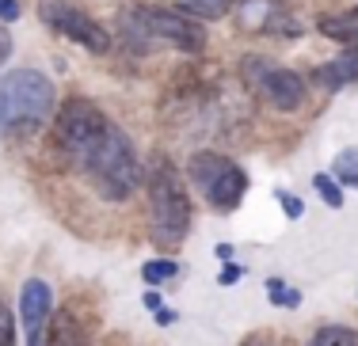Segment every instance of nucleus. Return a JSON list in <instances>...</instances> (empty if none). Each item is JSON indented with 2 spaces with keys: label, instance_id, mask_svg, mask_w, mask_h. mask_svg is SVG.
<instances>
[{
  "label": "nucleus",
  "instance_id": "nucleus-1",
  "mask_svg": "<svg viewBox=\"0 0 358 346\" xmlns=\"http://www.w3.org/2000/svg\"><path fill=\"white\" fill-rule=\"evenodd\" d=\"M191 194L179 183L172 160L157 156L149 164V236L157 248H179L191 232Z\"/></svg>",
  "mask_w": 358,
  "mask_h": 346
},
{
  "label": "nucleus",
  "instance_id": "nucleus-2",
  "mask_svg": "<svg viewBox=\"0 0 358 346\" xmlns=\"http://www.w3.org/2000/svg\"><path fill=\"white\" fill-rule=\"evenodd\" d=\"M110 122L107 114L99 111L92 99L84 96H69L62 107H57V122H54V149L57 156L69 167H88V160L99 153Z\"/></svg>",
  "mask_w": 358,
  "mask_h": 346
},
{
  "label": "nucleus",
  "instance_id": "nucleus-3",
  "mask_svg": "<svg viewBox=\"0 0 358 346\" xmlns=\"http://www.w3.org/2000/svg\"><path fill=\"white\" fill-rule=\"evenodd\" d=\"M84 175L92 179V190L99 194L103 202H126L134 190L141 187V160L134 141L126 137L118 126H110L99 153L88 160Z\"/></svg>",
  "mask_w": 358,
  "mask_h": 346
},
{
  "label": "nucleus",
  "instance_id": "nucleus-4",
  "mask_svg": "<svg viewBox=\"0 0 358 346\" xmlns=\"http://www.w3.org/2000/svg\"><path fill=\"white\" fill-rule=\"evenodd\" d=\"M54 111V84L38 69H15L0 77V133L35 126Z\"/></svg>",
  "mask_w": 358,
  "mask_h": 346
},
{
  "label": "nucleus",
  "instance_id": "nucleus-5",
  "mask_svg": "<svg viewBox=\"0 0 358 346\" xmlns=\"http://www.w3.org/2000/svg\"><path fill=\"white\" fill-rule=\"evenodd\" d=\"M122 27L130 38H145V42H168L179 46L187 54H199L206 46V35L194 20H187L183 12H168V8H130L122 15Z\"/></svg>",
  "mask_w": 358,
  "mask_h": 346
},
{
  "label": "nucleus",
  "instance_id": "nucleus-6",
  "mask_svg": "<svg viewBox=\"0 0 358 346\" xmlns=\"http://www.w3.org/2000/svg\"><path fill=\"white\" fill-rule=\"evenodd\" d=\"M187 175L191 183L206 194V202L221 213L236 209L244 202V190H248V175L241 172V164H233L221 153H194L191 164H187Z\"/></svg>",
  "mask_w": 358,
  "mask_h": 346
},
{
  "label": "nucleus",
  "instance_id": "nucleus-7",
  "mask_svg": "<svg viewBox=\"0 0 358 346\" xmlns=\"http://www.w3.org/2000/svg\"><path fill=\"white\" fill-rule=\"evenodd\" d=\"M38 20L46 23L50 31H57V35H65L69 42H76V46H84L88 54H107V50L115 46V38L107 35L103 23H96L88 12H80L69 0H42Z\"/></svg>",
  "mask_w": 358,
  "mask_h": 346
},
{
  "label": "nucleus",
  "instance_id": "nucleus-8",
  "mask_svg": "<svg viewBox=\"0 0 358 346\" xmlns=\"http://www.w3.org/2000/svg\"><path fill=\"white\" fill-rule=\"evenodd\" d=\"M263 99H267L275 111H301L305 107V77L294 69H267L259 84Z\"/></svg>",
  "mask_w": 358,
  "mask_h": 346
},
{
  "label": "nucleus",
  "instance_id": "nucleus-9",
  "mask_svg": "<svg viewBox=\"0 0 358 346\" xmlns=\"http://www.w3.org/2000/svg\"><path fill=\"white\" fill-rule=\"evenodd\" d=\"M50 308H54V293H50V285L38 282V278H31V282L20 289V316H23V327H27V343H38Z\"/></svg>",
  "mask_w": 358,
  "mask_h": 346
},
{
  "label": "nucleus",
  "instance_id": "nucleus-10",
  "mask_svg": "<svg viewBox=\"0 0 358 346\" xmlns=\"http://www.w3.org/2000/svg\"><path fill=\"white\" fill-rule=\"evenodd\" d=\"M317 80L331 91H339L343 84H358V46H351L347 54H339L336 61H324L317 69Z\"/></svg>",
  "mask_w": 358,
  "mask_h": 346
},
{
  "label": "nucleus",
  "instance_id": "nucleus-11",
  "mask_svg": "<svg viewBox=\"0 0 358 346\" xmlns=\"http://www.w3.org/2000/svg\"><path fill=\"white\" fill-rule=\"evenodd\" d=\"M46 346H92V343H88V331H84V324L73 316V312H57L54 324H50Z\"/></svg>",
  "mask_w": 358,
  "mask_h": 346
},
{
  "label": "nucleus",
  "instance_id": "nucleus-12",
  "mask_svg": "<svg viewBox=\"0 0 358 346\" xmlns=\"http://www.w3.org/2000/svg\"><path fill=\"white\" fill-rule=\"evenodd\" d=\"M317 31L331 42H358V8H347V12H331L317 20Z\"/></svg>",
  "mask_w": 358,
  "mask_h": 346
},
{
  "label": "nucleus",
  "instance_id": "nucleus-13",
  "mask_svg": "<svg viewBox=\"0 0 358 346\" xmlns=\"http://www.w3.org/2000/svg\"><path fill=\"white\" fill-rule=\"evenodd\" d=\"M241 27H248V31H267L271 27V20H275V8L267 4V0H244L241 4Z\"/></svg>",
  "mask_w": 358,
  "mask_h": 346
},
{
  "label": "nucleus",
  "instance_id": "nucleus-14",
  "mask_svg": "<svg viewBox=\"0 0 358 346\" xmlns=\"http://www.w3.org/2000/svg\"><path fill=\"white\" fill-rule=\"evenodd\" d=\"M309 346H358V331L347 324H328L313 335Z\"/></svg>",
  "mask_w": 358,
  "mask_h": 346
},
{
  "label": "nucleus",
  "instance_id": "nucleus-15",
  "mask_svg": "<svg viewBox=\"0 0 358 346\" xmlns=\"http://www.w3.org/2000/svg\"><path fill=\"white\" fill-rule=\"evenodd\" d=\"M331 172H336V179L343 183V187L358 190V149H343V153L336 156V164H331Z\"/></svg>",
  "mask_w": 358,
  "mask_h": 346
},
{
  "label": "nucleus",
  "instance_id": "nucleus-16",
  "mask_svg": "<svg viewBox=\"0 0 358 346\" xmlns=\"http://www.w3.org/2000/svg\"><path fill=\"white\" fill-rule=\"evenodd\" d=\"M176 274H179V266L172 263V259H149V263L141 266L145 285H164V282H172Z\"/></svg>",
  "mask_w": 358,
  "mask_h": 346
},
{
  "label": "nucleus",
  "instance_id": "nucleus-17",
  "mask_svg": "<svg viewBox=\"0 0 358 346\" xmlns=\"http://www.w3.org/2000/svg\"><path fill=\"white\" fill-rule=\"evenodd\" d=\"M267 297H271V305H278V308H294V305H301V293L289 289L282 278H267Z\"/></svg>",
  "mask_w": 358,
  "mask_h": 346
},
{
  "label": "nucleus",
  "instance_id": "nucleus-18",
  "mask_svg": "<svg viewBox=\"0 0 358 346\" xmlns=\"http://www.w3.org/2000/svg\"><path fill=\"white\" fill-rule=\"evenodd\" d=\"M313 187H317V194H320L324 202H328L331 209L343 206V187H339V179H331V175L317 172V175H313Z\"/></svg>",
  "mask_w": 358,
  "mask_h": 346
},
{
  "label": "nucleus",
  "instance_id": "nucleus-19",
  "mask_svg": "<svg viewBox=\"0 0 358 346\" xmlns=\"http://www.w3.org/2000/svg\"><path fill=\"white\" fill-rule=\"evenodd\" d=\"M229 4L233 0H187L183 12H199V15H210V20H221L229 12Z\"/></svg>",
  "mask_w": 358,
  "mask_h": 346
},
{
  "label": "nucleus",
  "instance_id": "nucleus-20",
  "mask_svg": "<svg viewBox=\"0 0 358 346\" xmlns=\"http://www.w3.org/2000/svg\"><path fill=\"white\" fill-rule=\"evenodd\" d=\"M0 346H15V319L4 301H0Z\"/></svg>",
  "mask_w": 358,
  "mask_h": 346
},
{
  "label": "nucleus",
  "instance_id": "nucleus-21",
  "mask_svg": "<svg viewBox=\"0 0 358 346\" xmlns=\"http://www.w3.org/2000/svg\"><path fill=\"white\" fill-rule=\"evenodd\" d=\"M278 202H282V209H286V217H289V221H301V213H305V202L297 198V194H286V190H278Z\"/></svg>",
  "mask_w": 358,
  "mask_h": 346
},
{
  "label": "nucleus",
  "instance_id": "nucleus-22",
  "mask_svg": "<svg viewBox=\"0 0 358 346\" xmlns=\"http://www.w3.org/2000/svg\"><path fill=\"white\" fill-rule=\"evenodd\" d=\"M241 278H244V266H236V263H225V266H221V278H217V282H221V285H236Z\"/></svg>",
  "mask_w": 358,
  "mask_h": 346
},
{
  "label": "nucleus",
  "instance_id": "nucleus-23",
  "mask_svg": "<svg viewBox=\"0 0 358 346\" xmlns=\"http://www.w3.org/2000/svg\"><path fill=\"white\" fill-rule=\"evenodd\" d=\"M23 15V8H20V0H0V20L4 23H12V20H20Z\"/></svg>",
  "mask_w": 358,
  "mask_h": 346
},
{
  "label": "nucleus",
  "instance_id": "nucleus-24",
  "mask_svg": "<svg viewBox=\"0 0 358 346\" xmlns=\"http://www.w3.org/2000/svg\"><path fill=\"white\" fill-rule=\"evenodd\" d=\"M8 57H12V35H8L4 27H0V65H4Z\"/></svg>",
  "mask_w": 358,
  "mask_h": 346
},
{
  "label": "nucleus",
  "instance_id": "nucleus-25",
  "mask_svg": "<svg viewBox=\"0 0 358 346\" xmlns=\"http://www.w3.org/2000/svg\"><path fill=\"white\" fill-rule=\"evenodd\" d=\"M145 308H149V312H160V293H145Z\"/></svg>",
  "mask_w": 358,
  "mask_h": 346
},
{
  "label": "nucleus",
  "instance_id": "nucleus-26",
  "mask_svg": "<svg viewBox=\"0 0 358 346\" xmlns=\"http://www.w3.org/2000/svg\"><path fill=\"white\" fill-rule=\"evenodd\" d=\"M157 319L168 327V324H176V312H157Z\"/></svg>",
  "mask_w": 358,
  "mask_h": 346
},
{
  "label": "nucleus",
  "instance_id": "nucleus-27",
  "mask_svg": "<svg viewBox=\"0 0 358 346\" xmlns=\"http://www.w3.org/2000/svg\"><path fill=\"white\" fill-rule=\"evenodd\" d=\"M244 346H267V343H259V339H252V343H244Z\"/></svg>",
  "mask_w": 358,
  "mask_h": 346
}]
</instances>
